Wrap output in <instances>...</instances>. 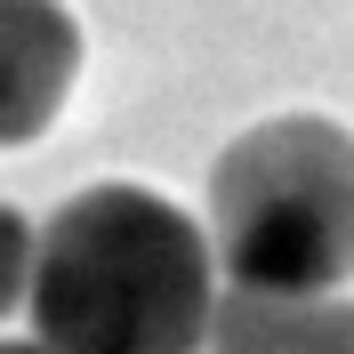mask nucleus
<instances>
[{"mask_svg": "<svg viewBox=\"0 0 354 354\" xmlns=\"http://www.w3.org/2000/svg\"><path fill=\"white\" fill-rule=\"evenodd\" d=\"M24 306L48 354H201L218 258L169 194L113 177L32 225Z\"/></svg>", "mask_w": 354, "mask_h": 354, "instance_id": "1", "label": "nucleus"}, {"mask_svg": "<svg viewBox=\"0 0 354 354\" xmlns=\"http://www.w3.org/2000/svg\"><path fill=\"white\" fill-rule=\"evenodd\" d=\"M209 258L234 290H338L354 274V137L274 113L209 169Z\"/></svg>", "mask_w": 354, "mask_h": 354, "instance_id": "2", "label": "nucleus"}, {"mask_svg": "<svg viewBox=\"0 0 354 354\" xmlns=\"http://www.w3.org/2000/svg\"><path fill=\"white\" fill-rule=\"evenodd\" d=\"M81 81V24L65 0H0V145L32 137L65 113Z\"/></svg>", "mask_w": 354, "mask_h": 354, "instance_id": "3", "label": "nucleus"}, {"mask_svg": "<svg viewBox=\"0 0 354 354\" xmlns=\"http://www.w3.org/2000/svg\"><path fill=\"white\" fill-rule=\"evenodd\" d=\"M209 354H354L346 290H218Z\"/></svg>", "mask_w": 354, "mask_h": 354, "instance_id": "4", "label": "nucleus"}, {"mask_svg": "<svg viewBox=\"0 0 354 354\" xmlns=\"http://www.w3.org/2000/svg\"><path fill=\"white\" fill-rule=\"evenodd\" d=\"M24 282H32V218L0 201V322L24 306Z\"/></svg>", "mask_w": 354, "mask_h": 354, "instance_id": "5", "label": "nucleus"}, {"mask_svg": "<svg viewBox=\"0 0 354 354\" xmlns=\"http://www.w3.org/2000/svg\"><path fill=\"white\" fill-rule=\"evenodd\" d=\"M0 354H48L41 338H0Z\"/></svg>", "mask_w": 354, "mask_h": 354, "instance_id": "6", "label": "nucleus"}]
</instances>
